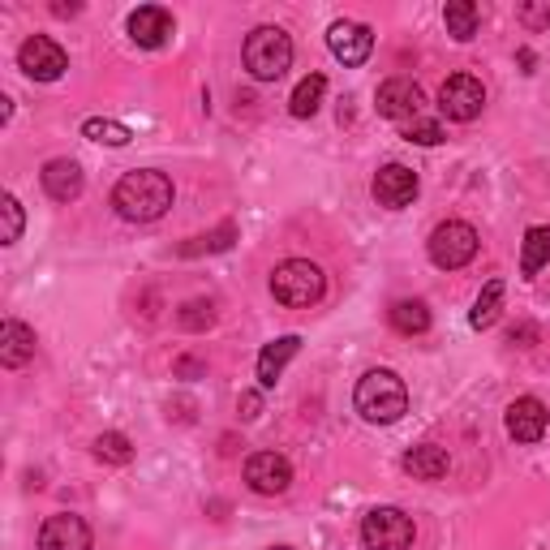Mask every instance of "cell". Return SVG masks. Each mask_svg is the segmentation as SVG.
I'll return each mask as SVG.
<instances>
[{
  "label": "cell",
  "instance_id": "obj_28",
  "mask_svg": "<svg viewBox=\"0 0 550 550\" xmlns=\"http://www.w3.org/2000/svg\"><path fill=\"white\" fill-rule=\"evenodd\" d=\"M404 142H417V147H439V142L447 138L443 134V125L439 121H430V117H413V121H404Z\"/></svg>",
  "mask_w": 550,
  "mask_h": 550
},
{
  "label": "cell",
  "instance_id": "obj_3",
  "mask_svg": "<svg viewBox=\"0 0 550 550\" xmlns=\"http://www.w3.org/2000/svg\"><path fill=\"white\" fill-rule=\"evenodd\" d=\"M323 293H327V275L310 258H288V263L271 271V297L288 310H310L323 301Z\"/></svg>",
  "mask_w": 550,
  "mask_h": 550
},
{
  "label": "cell",
  "instance_id": "obj_29",
  "mask_svg": "<svg viewBox=\"0 0 550 550\" xmlns=\"http://www.w3.org/2000/svg\"><path fill=\"white\" fill-rule=\"evenodd\" d=\"M177 323L185 327V331H207L211 323H215V301H185L181 306V314H177Z\"/></svg>",
  "mask_w": 550,
  "mask_h": 550
},
{
  "label": "cell",
  "instance_id": "obj_32",
  "mask_svg": "<svg viewBox=\"0 0 550 550\" xmlns=\"http://www.w3.org/2000/svg\"><path fill=\"white\" fill-rule=\"evenodd\" d=\"M237 409H241V422H254V417L263 413V396H258V392H241Z\"/></svg>",
  "mask_w": 550,
  "mask_h": 550
},
{
  "label": "cell",
  "instance_id": "obj_25",
  "mask_svg": "<svg viewBox=\"0 0 550 550\" xmlns=\"http://www.w3.org/2000/svg\"><path fill=\"white\" fill-rule=\"evenodd\" d=\"M237 241V224H220L215 233H207V237H194V241H185L181 245V258H194V254H220V250H228V245Z\"/></svg>",
  "mask_w": 550,
  "mask_h": 550
},
{
  "label": "cell",
  "instance_id": "obj_35",
  "mask_svg": "<svg viewBox=\"0 0 550 550\" xmlns=\"http://www.w3.org/2000/svg\"><path fill=\"white\" fill-rule=\"evenodd\" d=\"M520 65H525V74H533V52L529 48H520Z\"/></svg>",
  "mask_w": 550,
  "mask_h": 550
},
{
  "label": "cell",
  "instance_id": "obj_27",
  "mask_svg": "<svg viewBox=\"0 0 550 550\" xmlns=\"http://www.w3.org/2000/svg\"><path fill=\"white\" fill-rule=\"evenodd\" d=\"M82 138L99 142V147H125V142H129V129H125L121 121H104V117H91V121H82Z\"/></svg>",
  "mask_w": 550,
  "mask_h": 550
},
{
  "label": "cell",
  "instance_id": "obj_31",
  "mask_svg": "<svg viewBox=\"0 0 550 550\" xmlns=\"http://www.w3.org/2000/svg\"><path fill=\"white\" fill-rule=\"evenodd\" d=\"M516 18L529 26V31H550V0H529V5L516 9Z\"/></svg>",
  "mask_w": 550,
  "mask_h": 550
},
{
  "label": "cell",
  "instance_id": "obj_1",
  "mask_svg": "<svg viewBox=\"0 0 550 550\" xmlns=\"http://www.w3.org/2000/svg\"><path fill=\"white\" fill-rule=\"evenodd\" d=\"M112 207L129 224H151L172 207V181L159 168H134L125 172L112 190Z\"/></svg>",
  "mask_w": 550,
  "mask_h": 550
},
{
  "label": "cell",
  "instance_id": "obj_4",
  "mask_svg": "<svg viewBox=\"0 0 550 550\" xmlns=\"http://www.w3.org/2000/svg\"><path fill=\"white\" fill-rule=\"evenodd\" d=\"M245 69L258 78V82H280L288 74V65H293V39L280 26H254L250 35H245Z\"/></svg>",
  "mask_w": 550,
  "mask_h": 550
},
{
  "label": "cell",
  "instance_id": "obj_21",
  "mask_svg": "<svg viewBox=\"0 0 550 550\" xmlns=\"http://www.w3.org/2000/svg\"><path fill=\"white\" fill-rule=\"evenodd\" d=\"M323 95H327V78H323V74L301 78L297 91H293V99H288V112H293L297 121H306V117H314V112L323 108Z\"/></svg>",
  "mask_w": 550,
  "mask_h": 550
},
{
  "label": "cell",
  "instance_id": "obj_23",
  "mask_svg": "<svg viewBox=\"0 0 550 550\" xmlns=\"http://www.w3.org/2000/svg\"><path fill=\"white\" fill-rule=\"evenodd\" d=\"M392 327L400 331V336H422V331H430L426 301H396V306H392Z\"/></svg>",
  "mask_w": 550,
  "mask_h": 550
},
{
  "label": "cell",
  "instance_id": "obj_26",
  "mask_svg": "<svg viewBox=\"0 0 550 550\" xmlns=\"http://www.w3.org/2000/svg\"><path fill=\"white\" fill-rule=\"evenodd\" d=\"M95 460H104V465H129L134 460V443L121 430H108L95 439Z\"/></svg>",
  "mask_w": 550,
  "mask_h": 550
},
{
  "label": "cell",
  "instance_id": "obj_12",
  "mask_svg": "<svg viewBox=\"0 0 550 550\" xmlns=\"http://www.w3.org/2000/svg\"><path fill=\"white\" fill-rule=\"evenodd\" d=\"M327 48L344 65H366L374 52V35H370V26H361V22H336L327 31Z\"/></svg>",
  "mask_w": 550,
  "mask_h": 550
},
{
  "label": "cell",
  "instance_id": "obj_36",
  "mask_svg": "<svg viewBox=\"0 0 550 550\" xmlns=\"http://www.w3.org/2000/svg\"><path fill=\"white\" fill-rule=\"evenodd\" d=\"M56 18H69V13H78V5H52Z\"/></svg>",
  "mask_w": 550,
  "mask_h": 550
},
{
  "label": "cell",
  "instance_id": "obj_13",
  "mask_svg": "<svg viewBox=\"0 0 550 550\" xmlns=\"http://www.w3.org/2000/svg\"><path fill=\"white\" fill-rule=\"evenodd\" d=\"M177 31V22H172V13L164 5H142L129 13V39L138 43V48H164Z\"/></svg>",
  "mask_w": 550,
  "mask_h": 550
},
{
  "label": "cell",
  "instance_id": "obj_16",
  "mask_svg": "<svg viewBox=\"0 0 550 550\" xmlns=\"http://www.w3.org/2000/svg\"><path fill=\"white\" fill-rule=\"evenodd\" d=\"M39 181H43V194L52 202H74V198H82V185H86L82 168L74 159H52V164H43Z\"/></svg>",
  "mask_w": 550,
  "mask_h": 550
},
{
  "label": "cell",
  "instance_id": "obj_15",
  "mask_svg": "<svg viewBox=\"0 0 550 550\" xmlns=\"http://www.w3.org/2000/svg\"><path fill=\"white\" fill-rule=\"evenodd\" d=\"M374 198H379V207H409L417 198V172L404 168V164H387L379 168V177H374Z\"/></svg>",
  "mask_w": 550,
  "mask_h": 550
},
{
  "label": "cell",
  "instance_id": "obj_17",
  "mask_svg": "<svg viewBox=\"0 0 550 550\" xmlns=\"http://www.w3.org/2000/svg\"><path fill=\"white\" fill-rule=\"evenodd\" d=\"M31 357H35V331L26 323H18V318H9V323L0 327V366L22 370Z\"/></svg>",
  "mask_w": 550,
  "mask_h": 550
},
{
  "label": "cell",
  "instance_id": "obj_2",
  "mask_svg": "<svg viewBox=\"0 0 550 550\" xmlns=\"http://www.w3.org/2000/svg\"><path fill=\"white\" fill-rule=\"evenodd\" d=\"M353 404L370 426H392L409 413V387H404V379L396 370H370L357 379Z\"/></svg>",
  "mask_w": 550,
  "mask_h": 550
},
{
  "label": "cell",
  "instance_id": "obj_10",
  "mask_svg": "<svg viewBox=\"0 0 550 550\" xmlns=\"http://www.w3.org/2000/svg\"><path fill=\"white\" fill-rule=\"evenodd\" d=\"M245 482L254 495H284L293 486V465L280 452H254L245 460Z\"/></svg>",
  "mask_w": 550,
  "mask_h": 550
},
{
  "label": "cell",
  "instance_id": "obj_5",
  "mask_svg": "<svg viewBox=\"0 0 550 550\" xmlns=\"http://www.w3.org/2000/svg\"><path fill=\"white\" fill-rule=\"evenodd\" d=\"M477 258V228L465 220H447L430 233V263L443 271H460Z\"/></svg>",
  "mask_w": 550,
  "mask_h": 550
},
{
  "label": "cell",
  "instance_id": "obj_18",
  "mask_svg": "<svg viewBox=\"0 0 550 550\" xmlns=\"http://www.w3.org/2000/svg\"><path fill=\"white\" fill-rule=\"evenodd\" d=\"M400 465H404V473H413L417 482H439V477H447V469H452V460H447L443 447L422 443V447H409Z\"/></svg>",
  "mask_w": 550,
  "mask_h": 550
},
{
  "label": "cell",
  "instance_id": "obj_20",
  "mask_svg": "<svg viewBox=\"0 0 550 550\" xmlns=\"http://www.w3.org/2000/svg\"><path fill=\"white\" fill-rule=\"evenodd\" d=\"M550 263V224H538L525 233V250H520V275L533 280Z\"/></svg>",
  "mask_w": 550,
  "mask_h": 550
},
{
  "label": "cell",
  "instance_id": "obj_7",
  "mask_svg": "<svg viewBox=\"0 0 550 550\" xmlns=\"http://www.w3.org/2000/svg\"><path fill=\"white\" fill-rule=\"evenodd\" d=\"M486 108V86L477 82L473 74H452L439 86V112L447 121H477Z\"/></svg>",
  "mask_w": 550,
  "mask_h": 550
},
{
  "label": "cell",
  "instance_id": "obj_9",
  "mask_svg": "<svg viewBox=\"0 0 550 550\" xmlns=\"http://www.w3.org/2000/svg\"><path fill=\"white\" fill-rule=\"evenodd\" d=\"M374 104H379V117L404 125V121L422 117L426 95H422V86H417L413 78H387V82L379 86V95H374Z\"/></svg>",
  "mask_w": 550,
  "mask_h": 550
},
{
  "label": "cell",
  "instance_id": "obj_34",
  "mask_svg": "<svg viewBox=\"0 0 550 550\" xmlns=\"http://www.w3.org/2000/svg\"><path fill=\"white\" fill-rule=\"evenodd\" d=\"M177 374H185V379H190V374H202V361L181 357V361H177Z\"/></svg>",
  "mask_w": 550,
  "mask_h": 550
},
{
  "label": "cell",
  "instance_id": "obj_11",
  "mask_svg": "<svg viewBox=\"0 0 550 550\" xmlns=\"http://www.w3.org/2000/svg\"><path fill=\"white\" fill-rule=\"evenodd\" d=\"M39 550H91V525L74 512H56L39 525Z\"/></svg>",
  "mask_w": 550,
  "mask_h": 550
},
{
  "label": "cell",
  "instance_id": "obj_30",
  "mask_svg": "<svg viewBox=\"0 0 550 550\" xmlns=\"http://www.w3.org/2000/svg\"><path fill=\"white\" fill-rule=\"evenodd\" d=\"M0 215H5V233H0V241L13 245V241H22V224H26V215H22V202L5 194L0 198Z\"/></svg>",
  "mask_w": 550,
  "mask_h": 550
},
{
  "label": "cell",
  "instance_id": "obj_33",
  "mask_svg": "<svg viewBox=\"0 0 550 550\" xmlns=\"http://www.w3.org/2000/svg\"><path fill=\"white\" fill-rule=\"evenodd\" d=\"M529 340H538V327H533V323L512 327V344H525V349H529Z\"/></svg>",
  "mask_w": 550,
  "mask_h": 550
},
{
  "label": "cell",
  "instance_id": "obj_8",
  "mask_svg": "<svg viewBox=\"0 0 550 550\" xmlns=\"http://www.w3.org/2000/svg\"><path fill=\"white\" fill-rule=\"evenodd\" d=\"M18 65H22V74L26 78H35V82H56L69 69V56H65V48L56 39H48V35H31L18 48Z\"/></svg>",
  "mask_w": 550,
  "mask_h": 550
},
{
  "label": "cell",
  "instance_id": "obj_24",
  "mask_svg": "<svg viewBox=\"0 0 550 550\" xmlns=\"http://www.w3.org/2000/svg\"><path fill=\"white\" fill-rule=\"evenodd\" d=\"M499 306H503V280H490L486 288H482V297L473 301V310H469V323L482 331V327H490L499 318Z\"/></svg>",
  "mask_w": 550,
  "mask_h": 550
},
{
  "label": "cell",
  "instance_id": "obj_37",
  "mask_svg": "<svg viewBox=\"0 0 550 550\" xmlns=\"http://www.w3.org/2000/svg\"><path fill=\"white\" fill-rule=\"evenodd\" d=\"M267 550H293V546H267Z\"/></svg>",
  "mask_w": 550,
  "mask_h": 550
},
{
  "label": "cell",
  "instance_id": "obj_6",
  "mask_svg": "<svg viewBox=\"0 0 550 550\" xmlns=\"http://www.w3.org/2000/svg\"><path fill=\"white\" fill-rule=\"evenodd\" d=\"M413 538H417V529L400 508H374L361 520L366 550H413Z\"/></svg>",
  "mask_w": 550,
  "mask_h": 550
},
{
  "label": "cell",
  "instance_id": "obj_22",
  "mask_svg": "<svg viewBox=\"0 0 550 550\" xmlns=\"http://www.w3.org/2000/svg\"><path fill=\"white\" fill-rule=\"evenodd\" d=\"M443 22H447V35L460 39V43H469V39L477 35V22H482V13H477L473 0H447Z\"/></svg>",
  "mask_w": 550,
  "mask_h": 550
},
{
  "label": "cell",
  "instance_id": "obj_14",
  "mask_svg": "<svg viewBox=\"0 0 550 550\" xmlns=\"http://www.w3.org/2000/svg\"><path fill=\"white\" fill-rule=\"evenodd\" d=\"M508 434L516 443H538L542 434H546V422H550V413H546V404L538 396H520L508 404Z\"/></svg>",
  "mask_w": 550,
  "mask_h": 550
},
{
  "label": "cell",
  "instance_id": "obj_19",
  "mask_svg": "<svg viewBox=\"0 0 550 550\" xmlns=\"http://www.w3.org/2000/svg\"><path fill=\"white\" fill-rule=\"evenodd\" d=\"M301 349V336H280V340H271L263 353H258V387H275L280 383V374L284 366L297 357Z\"/></svg>",
  "mask_w": 550,
  "mask_h": 550
}]
</instances>
